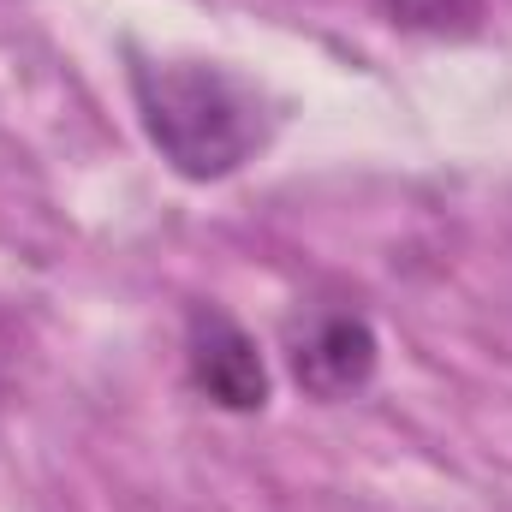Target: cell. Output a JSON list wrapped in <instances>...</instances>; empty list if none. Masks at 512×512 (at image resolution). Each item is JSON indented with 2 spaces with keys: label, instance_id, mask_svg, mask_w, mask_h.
Listing matches in <instances>:
<instances>
[{
  "label": "cell",
  "instance_id": "6da1fadb",
  "mask_svg": "<svg viewBox=\"0 0 512 512\" xmlns=\"http://www.w3.org/2000/svg\"><path fill=\"white\" fill-rule=\"evenodd\" d=\"M137 120L179 179H227L268 143L262 96L215 60H131Z\"/></svg>",
  "mask_w": 512,
  "mask_h": 512
},
{
  "label": "cell",
  "instance_id": "7a4b0ae2",
  "mask_svg": "<svg viewBox=\"0 0 512 512\" xmlns=\"http://www.w3.org/2000/svg\"><path fill=\"white\" fill-rule=\"evenodd\" d=\"M376 364H382V340H376L364 310L322 304V298L292 310V322H286V370L310 399L340 405V399L364 393L376 382Z\"/></svg>",
  "mask_w": 512,
  "mask_h": 512
},
{
  "label": "cell",
  "instance_id": "3957f363",
  "mask_svg": "<svg viewBox=\"0 0 512 512\" xmlns=\"http://www.w3.org/2000/svg\"><path fill=\"white\" fill-rule=\"evenodd\" d=\"M185 376L221 411L251 417L268 405V364H262L256 340L215 304H197L185 322Z\"/></svg>",
  "mask_w": 512,
  "mask_h": 512
},
{
  "label": "cell",
  "instance_id": "277c9868",
  "mask_svg": "<svg viewBox=\"0 0 512 512\" xmlns=\"http://www.w3.org/2000/svg\"><path fill=\"white\" fill-rule=\"evenodd\" d=\"M387 12V24L411 30V36H477L483 30V0H376Z\"/></svg>",
  "mask_w": 512,
  "mask_h": 512
}]
</instances>
